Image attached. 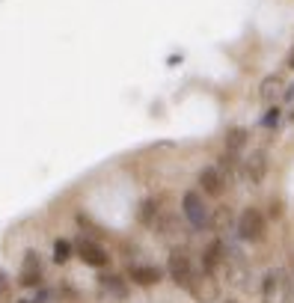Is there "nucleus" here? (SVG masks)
Returning <instances> with one entry per match:
<instances>
[{
    "label": "nucleus",
    "mask_w": 294,
    "mask_h": 303,
    "mask_svg": "<svg viewBox=\"0 0 294 303\" xmlns=\"http://www.w3.org/2000/svg\"><path fill=\"white\" fill-rule=\"evenodd\" d=\"M261 300L264 303H291V276L285 270H268L261 283Z\"/></svg>",
    "instance_id": "nucleus-1"
},
{
    "label": "nucleus",
    "mask_w": 294,
    "mask_h": 303,
    "mask_svg": "<svg viewBox=\"0 0 294 303\" xmlns=\"http://www.w3.org/2000/svg\"><path fill=\"white\" fill-rule=\"evenodd\" d=\"M181 211H184V220L191 223V229H208L211 226V208L205 205L202 193L188 190L181 196Z\"/></svg>",
    "instance_id": "nucleus-2"
},
{
    "label": "nucleus",
    "mask_w": 294,
    "mask_h": 303,
    "mask_svg": "<svg viewBox=\"0 0 294 303\" xmlns=\"http://www.w3.org/2000/svg\"><path fill=\"white\" fill-rule=\"evenodd\" d=\"M167 268H170V276L175 280V286L178 288H191L193 283V276H196V268H193V262H191V256L184 250H173L170 252V262H167Z\"/></svg>",
    "instance_id": "nucleus-3"
},
{
    "label": "nucleus",
    "mask_w": 294,
    "mask_h": 303,
    "mask_svg": "<svg viewBox=\"0 0 294 303\" xmlns=\"http://www.w3.org/2000/svg\"><path fill=\"white\" fill-rule=\"evenodd\" d=\"M238 235L244 241H261L264 238V214L259 208H244L238 217Z\"/></svg>",
    "instance_id": "nucleus-4"
},
{
    "label": "nucleus",
    "mask_w": 294,
    "mask_h": 303,
    "mask_svg": "<svg viewBox=\"0 0 294 303\" xmlns=\"http://www.w3.org/2000/svg\"><path fill=\"white\" fill-rule=\"evenodd\" d=\"M188 291H191L199 303H214L217 297H220V286H217V280H214L211 273H205V270H196V276H193V283H191Z\"/></svg>",
    "instance_id": "nucleus-5"
},
{
    "label": "nucleus",
    "mask_w": 294,
    "mask_h": 303,
    "mask_svg": "<svg viewBox=\"0 0 294 303\" xmlns=\"http://www.w3.org/2000/svg\"><path fill=\"white\" fill-rule=\"evenodd\" d=\"M74 250H77V256H81L87 265H92V268H104V265L110 262V256L104 252V247L101 244H95L92 238H77Z\"/></svg>",
    "instance_id": "nucleus-6"
},
{
    "label": "nucleus",
    "mask_w": 294,
    "mask_h": 303,
    "mask_svg": "<svg viewBox=\"0 0 294 303\" xmlns=\"http://www.w3.org/2000/svg\"><path fill=\"white\" fill-rule=\"evenodd\" d=\"M223 262H226V247L223 241H211L202 252V270L211 273V276H217L220 270H223Z\"/></svg>",
    "instance_id": "nucleus-7"
},
{
    "label": "nucleus",
    "mask_w": 294,
    "mask_h": 303,
    "mask_svg": "<svg viewBox=\"0 0 294 303\" xmlns=\"http://www.w3.org/2000/svg\"><path fill=\"white\" fill-rule=\"evenodd\" d=\"M199 185H202V190H205L208 196H220L226 190V179L217 167H205L199 172Z\"/></svg>",
    "instance_id": "nucleus-8"
},
{
    "label": "nucleus",
    "mask_w": 294,
    "mask_h": 303,
    "mask_svg": "<svg viewBox=\"0 0 294 303\" xmlns=\"http://www.w3.org/2000/svg\"><path fill=\"white\" fill-rule=\"evenodd\" d=\"M128 276L137 283V286H157L164 280V270L155 268V265H131Z\"/></svg>",
    "instance_id": "nucleus-9"
},
{
    "label": "nucleus",
    "mask_w": 294,
    "mask_h": 303,
    "mask_svg": "<svg viewBox=\"0 0 294 303\" xmlns=\"http://www.w3.org/2000/svg\"><path fill=\"white\" fill-rule=\"evenodd\" d=\"M264 172H268V158H264L261 152H253V155L244 161V175L250 179V185H259L261 179H264Z\"/></svg>",
    "instance_id": "nucleus-10"
},
{
    "label": "nucleus",
    "mask_w": 294,
    "mask_h": 303,
    "mask_svg": "<svg viewBox=\"0 0 294 303\" xmlns=\"http://www.w3.org/2000/svg\"><path fill=\"white\" fill-rule=\"evenodd\" d=\"M39 280H42L39 259H36V252H27V259H24V265H21V286L33 288V286H39Z\"/></svg>",
    "instance_id": "nucleus-11"
},
{
    "label": "nucleus",
    "mask_w": 294,
    "mask_h": 303,
    "mask_svg": "<svg viewBox=\"0 0 294 303\" xmlns=\"http://www.w3.org/2000/svg\"><path fill=\"white\" fill-rule=\"evenodd\" d=\"M282 89H285V84H282V78H277V74H271V78H264L259 86V95L261 101H268V104H274V101L282 95Z\"/></svg>",
    "instance_id": "nucleus-12"
},
{
    "label": "nucleus",
    "mask_w": 294,
    "mask_h": 303,
    "mask_svg": "<svg viewBox=\"0 0 294 303\" xmlns=\"http://www.w3.org/2000/svg\"><path fill=\"white\" fill-rule=\"evenodd\" d=\"M157 232L164 238H178L181 235V223H178V217H173V214H167V211H157Z\"/></svg>",
    "instance_id": "nucleus-13"
},
{
    "label": "nucleus",
    "mask_w": 294,
    "mask_h": 303,
    "mask_svg": "<svg viewBox=\"0 0 294 303\" xmlns=\"http://www.w3.org/2000/svg\"><path fill=\"white\" fill-rule=\"evenodd\" d=\"M157 205H161V196H149V199L140 202V208H137V220H140V223H155L157 211H161Z\"/></svg>",
    "instance_id": "nucleus-14"
},
{
    "label": "nucleus",
    "mask_w": 294,
    "mask_h": 303,
    "mask_svg": "<svg viewBox=\"0 0 294 303\" xmlns=\"http://www.w3.org/2000/svg\"><path fill=\"white\" fill-rule=\"evenodd\" d=\"M247 146V131L244 128H232L226 134V152H241Z\"/></svg>",
    "instance_id": "nucleus-15"
},
{
    "label": "nucleus",
    "mask_w": 294,
    "mask_h": 303,
    "mask_svg": "<svg viewBox=\"0 0 294 303\" xmlns=\"http://www.w3.org/2000/svg\"><path fill=\"white\" fill-rule=\"evenodd\" d=\"M69 256H71V244L60 238V241L54 244V262H57V265H63V262H69Z\"/></svg>",
    "instance_id": "nucleus-16"
},
{
    "label": "nucleus",
    "mask_w": 294,
    "mask_h": 303,
    "mask_svg": "<svg viewBox=\"0 0 294 303\" xmlns=\"http://www.w3.org/2000/svg\"><path fill=\"white\" fill-rule=\"evenodd\" d=\"M101 286L113 294V297H125V286L119 283V276H104L101 280Z\"/></svg>",
    "instance_id": "nucleus-17"
},
{
    "label": "nucleus",
    "mask_w": 294,
    "mask_h": 303,
    "mask_svg": "<svg viewBox=\"0 0 294 303\" xmlns=\"http://www.w3.org/2000/svg\"><path fill=\"white\" fill-rule=\"evenodd\" d=\"M229 220H232V214H229V208H226V205H220V208L214 211V217H211V223H214L217 229H226V226H229Z\"/></svg>",
    "instance_id": "nucleus-18"
},
{
    "label": "nucleus",
    "mask_w": 294,
    "mask_h": 303,
    "mask_svg": "<svg viewBox=\"0 0 294 303\" xmlns=\"http://www.w3.org/2000/svg\"><path fill=\"white\" fill-rule=\"evenodd\" d=\"M277 113H279V110H277V107H274V110H271V113H268V119H264V125H274V122H277Z\"/></svg>",
    "instance_id": "nucleus-19"
},
{
    "label": "nucleus",
    "mask_w": 294,
    "mask_h": 303,
    "mask_svg": "<svg viewBox=\"0 0 294 303\" xmlns=\"http://www.w3.org/2000/svg\"><path fill=\"white\" fill-rule=\"evenodd\" d=\"M6 291H9V280L0 273V294H6Z\"/></svg>",
    "instance_id": "nucleus-20"
},
{
    "label": "nucleus",
    "mask_w": 294,
    "mask_h": 303,
    "mask_svg": "<svg viewBox=\"0 0 294 303\" xmlns=\"http://www.w3.org/2000/svg\"><path fill=\"white\" fill-rule=\"evenodd\" d=\"M288 66H291V68H294V50H291V57H288Z\"/></svg>",
    "instance_id": "nucleus-21"
}]
</instances>
